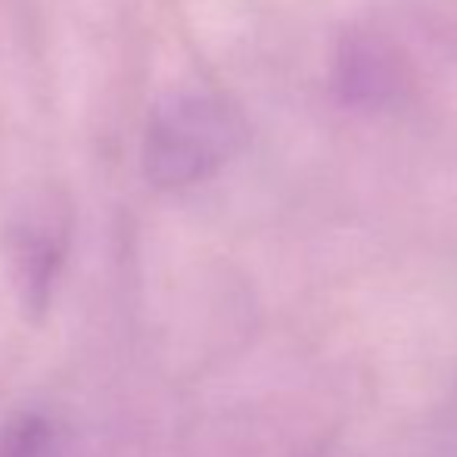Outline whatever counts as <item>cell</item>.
Returning a JSON list of instances; mask_svg holds the SVG:
<instances>
[{
  "label": "cell",
  "instance_id": "3",
  "mask_svg": "<svg viewBox=\"0 0 457 457\" xmlns=\"http://www.w3.org/2000/svg\"><path fill=\"white\" fill-rule=\"evenodd\" d=\"M337 91L343 94V100L358 103V106L389 103L392 94L402 91V69L395 66L383 44L361 35L339 47Z\"/></svg>",
  "mask_w": 457,
  "mask_h": 457
},
{
  "label": "cell",
  "instance_id": "1",
  "mask_svg": "<svg viewBox=\"0 0 457 457\" xmlns=\"http://www.w3.org/2000/svg\"><path fill=\"white\" fill-rule=\"evenodd\" d=\"M246 144V121L230 100L184 91L150 112L140 169L156 190H190L215 178Z\"/></svg>",
  "mask_w": 457,
  "mask_h": 457
},
{
  "label": "cell",
  "instance_id": "2",
  "mask_svg": "<svg viewBox=\"0 0 457 457\" xmlns=\"http://www.w3.org/2000/svg\"><path fill=\"white\" fill-rule=\"evenodd\" d=\"M72 205L56 190L31 193L6 221L4 249L10 283L29 320H41L54 305L72 253Z\"/></svg>",
  "mask_w": 457,
  "mask_h": 457
},
{
  "label": "cell",
  "instance_id": "4",
  "mask_svg": "<svg viewBox=\"0 0 457 457\" xmlns=\"http://www.w3.org/2000/svg\"><path fill=\"white\" fill-rule=\"evenodd\" d=\"M62 429L44 411H19L0 429V457H62Z\"/></svg>",
  "mask_w": 457,
  "mask_h": 457
}]
</instances>
